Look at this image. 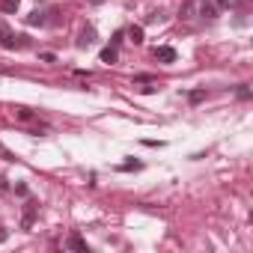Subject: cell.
<instances>
[{
  "label": "cell",
  "instance_id": "8",
  "mask_svg": "<svg viewBox=\"0 0 253 253\" xmlns=\"http://www.w3.org/2000/svg\"><path fill=\"white\" fill-rule=\"evenodd\" d=\"M27 24H30V27H36V24L42 27V24H48V18H45V12H39V9H36V12H30V15H27Z\"/></svg>",
  "mask_w": 253,
  "mask_h": 253
},
{
  "label": "cell",
  "instance_id": "17",
  "mask_svg": "<svg viewBox=\"0 0 253 253\" xmlns=\"http://www.w3.org/2000/svg\"><path fill=\"white\" fill-rule=\"evenodd\" d=\"M217 6L220 9H232V6H238V0H217Z\"/></svg>",
  "mask_w": 253,
  "mask_h": 253
},
{
  "label": "cell",
  "instance_id": "7",
  "mask_svg": "<svg viewBox=\"0 0 253 253\" xmlns=\"http://www.w3.org/2000/svg\"><path fill=\"white\" fill-rule=\"evenodd\" d=\"M92 42H95V30H92V27H86V30L81 33V39H78V48H89Z\"/></svg>",
  "mask_w": 253,
  "mask_h": 253
},
{
  "label": "cell",
  "instance_id": "18",
  "mask_svg": "<svg viewBox=\"0 0 253 253\" xmlns=\"http://www.w3.org/2000/svg\"><path fill=\"white\" fill-rule=\"evenodd\" d=\"M122 36H125L122 30H119V33H113V39H110V45H119V42H122Z\"/></svg>",
  "mask_w": 253,
  "mask_h": 253
},
{
  "label": "cell",
  "instance_id": "12",
  "mask_svg": "<svg viewBox=\"0 0 253 253\" xmlns=\"http://www.w3.org/2000/svg\"><path fill=\"white\" fill-rule=\"evenodd\" d=\"M18 6H21V0H3V3H0V9H3L6 15H12V12H18Z\"/></svg>",
  "mask_w": 253,
  "mask_h": 253
},
{
  "label": "cell",
  "instance_id": "19",
  "mask_svg": "<svg viewBox=\"0 0 253 253\" xmlns=\"http://www.w3.org/2000/svg\"><path fill=\"white\" fill-rule=\"evenodd\" d=\"M6 238H9V232H6V229H3V226H0V244H3V241H6Z\"/></svg>",
  "mask_w": 253,
  "mask_h": 253
},
{
  "label": "cell",
  "instance_id": "9",
  "mask_svg": "<svg viewBox=\"0 0 253 253\" xmlns=\"http://www.w3.org/2000/svg\"><path fill=\"white\" fill-rule=\"evenodd\" d=\"M128 39H131L134 45H143V27H137V24H131V27H128Z\"/></svg>",
  "mask_w": 253,
  "mask_h": 253
},
{
  "label": "cell",
  "instance_id": "6",
  "mask_svg": "<svg viewBox=\"0 0 253 253\" xmlns=\"http://www.w3.org/2000/svg\"><path fill=\"white\" fill-rule=\"evenodd\" d=\"M98 60H101V63H107V66H113V63L119 60V51H116V45H107V48H101Z\"/></svg>",
  "mask_w": 253,
  "mask_h": 253
},
{
  "label": "cell",
  "instance_id": "5",
  "mask_svg": "<svg viewBox=\"0 0 253 253\" xmlns=\"http://www.w3.org/2000/svg\"><path fill=\"white\" fill-rule=\"evenodd\" d=\"M203 18H217V9H214V3H209V0H197V6H194Z\"/></svg>",
  "mask_w": 253,
  "mask_h": 253
},
{
  "label": "cell",
  "instance_id": "4",
  "mask_svg": "<svg viewBox=\"0 0 253 253\" xmlns=\"http://www.w3.org/2000/svg\"><path fill=\"white\" fill-rule=\"evenodd\" d=\"M66 247H69V250H78V253H89V244H86L78 232H72V235L66 238Z\"/></svg>",
  "mask_w": 253,
  "mask_h": 253
},
{
  "label": "cell",
  "instance_id": "11",
  "mask_svg": "<svg viewBox=\"0 0 253 253\" xmlns=\"http://www.w3.org/2000/svg\"><path fill=\"white\" fill-rule=\"evenodd\" d=\"M33 211H36V203H27V211H24V217H21V226H24V229L33 226Z\"/></svg>",
  "mask_w": 253,
  "mask_h": 253
},
{
  "label": "cell",
  "instance_id": "1",
  "mask_svg": "<svg viewBox=\"0 0 253 253\" xmlns=\"http://www.w3.org/2000/svg\"><path fill=\"white\" fill-rule=\"evenodd\" d=\"M30 45V39L21 33V36H15V33H9V27L0 21V48H6V51H15V48H27Z\"/></svg>",
  "mask_w": 253,
  "mask_h": 253
},
{
  "label": "cell",
  "instance_id": "2",
  "mask_svg": "<svg viewBox=\"0 0 253 253\" xmlns=\"http://www.w3.org/2000/svg\"><path fill=\"white\" fill-rule=\"evenodd\" d=\"M152 57H155L158 63H176V48H170V45H158V48L152 51Z\"/></svg>",
  "mask_w": 253,
  "mask_h": 253
},
{
  "label": "cell",
  "instance_id": "14",
  "mask_svg": "<svg viewBox=\"0 0 253 253\" xmlns=\"http://www.w3.org/2000/svg\"><path fill=\"white\" fill-rule=\"evenodd\" d=\"M0 158H3V161H18V158H15V152H12V149H6L3 143H0Z\"/></svg>",
  "mask_w": 253,
  "mask_h": 253
},
{
  "label": "cell",
  "instance_id": "15",
  "mask_svg": "<svg viewBox=\"0 0 253 253\" xmlns=\"http://www.w3.org/2000/svg\"><path fill=\"white\" fill-rule=\"evenodd\" d=\"M140 167H143L140 161H125V164H119V170H122V173H128V170H140Z\"/></svg>",
  "mask_w": 253,
  "mask_h": 253
},
{
  "label": "cell",
  "instance_id": "16",
  "mask_svg": "<svg viewBox=\"0 0 253 253\" xmlns=\"http://www.w3.org/2000/svg\"><path fill=\"white\" fill-rule=\"evenodd\" d=\"M235 95H238L241 101H247V98H250V89H247V84H238V89H235Z\"/></svg>",
  "mask_w": 253,
  "mask_h": 253
},
{
  "label": "cell",
  "instance_id": "3",
  "mask_svg": "<svg viewBox=\"0 0 253 253\" xmlns=\"http://www.w3.org/2000/svg\"><path fill=\"white\" fill-rule=\"evenodd\" d=\"M134 86H137L140 92H155V89H158L152 75H137V78H134Z\"/></svg>",
  "mask_w": 253,
  "mask_h": 253
},
{
  "label": "cell",
  "instance_id": "10",
  "mask_svg": "<svg viewBox=\"0 0 253 253\" xmlns=\"http://www.w3.org/2000/svg\"><path fill=\"white\" fill-rule=\"evenodd\" d=\"M15 119H21V122H33L36 113H33L30 107H15Z\"/></svg>",
  "mask_w": 253,
  "mask_h": 253
},
{
  "label": "cell",
  "instance_id": "13",
  "mask_svg": "<svg viewBox=\"0 0 253 253\" xmlns=\"http://www.w3.org/2000/svg\"><path fill=\"white\" fill-rule=\"evenodd\" d=\"M188 98H191V104H200V101L206 98V89H191V92H188Z\"/></svg>",
  "mask_w": 253,
  "mask_h": 253
}]
</instances>
